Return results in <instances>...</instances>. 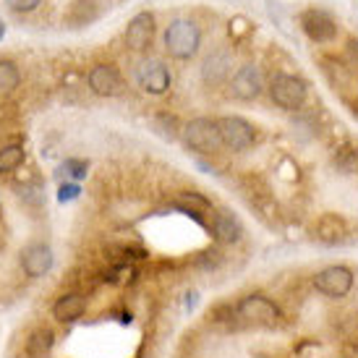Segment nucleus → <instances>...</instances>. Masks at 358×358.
<instances>
[{
	"mask_svg": "<svg viewBox=\"0 0 358 358\" xmlns=\"http://www.w3.org/2000/svg\"><path fill=\"white\" fill-rule=\"evenodd\" d=\"M201 45V31L191 19H176L165 29V50L170 58L176 60H189L199 52Z\"/></svg>",
	"mask_w": 358,
	"mask_h": 358,
	"instance_id": "nucleus-1",
	"label": "nucleus"
},
{
	"mask_svg": "<svg viewBox=\"0 0 358 358\" xmlns=\"http://www.w3.org/2000/svg\"><path fill=\"white\" fill-rule=\"evenodd\" d=\"M183 139L189 144V150L199 152V155H212L222 147L217 120L212 118H194L191 123H186L183 126Z\"/></svg>",
	"mask_w": 358,
	"mask_h": 358,
	"instance_id": "nucleus-2",
	"label": "nucleus"
},
{
	"mask_svg": "<svg viewBox=\"0 0 358 358\" xmlns=\"http://www.w3.org/2000/svg\"><path fill=\"white\" fill-rule=\"evenodd\" d=\"M269 97L282 110H296L306 100V81L290 73H278L269 81Z\"/></svg>",
	"mask_w": 358,
	"mask_h": 358,
	"instance_id": "nucleus-3",
	"label": "nucleus"
},
{
	"mask_svg": "<svg viewBox=\"0 0 358 358\" xmlns=\"http://www.w3.org/2000/svg\"><path fill=\"white\" fill-rule=\"evenodd\" d=\"M217 131H220L222 147L236 150V152L249 150L251 144L257 141L254 126H251L249 120L238 118V115H222V118H217Z\"/></svg>",
	"mask_w": 358,
	"mask_h": 358,
	"instance_id": "nucleus-4",
	"label": "nucleus"
},
{
	"mask_svg": "<svg viewBox=\"0 0 358 358\" xmlns=\"http://www.w3.org/2000/svg\"><path fill=\"white\" fill-rule=\"evenodd\" d=\"M238 317L249 324H257V327H275L280 322V308L267 299V296H246L243 301H238Z\"/></svg>",
	"mask_w": 358,
	"mask_h": 358,
	"instance_id": "nucleus-5",
	"label": "nucleus"
},
{
	"mask_svg": "<svg viewBox=\"0 0 358 358\" xmlns=\"http://www.w3.org/2000/svg\"><path fill=\"white\" fill-rule=\"evenodd\" d=\"M314 285H317L319 293H324L329 299H343L353 288V272L348 267H343V264H335V267L322 269L317 280H314Z\"/></svg>",
	"mask_w": 358,
	"mask_h": 358,
	"instance_id": "nucleus-6",
	"label": "nucleus"
},
{
	"mask_svg": "<svg viewBox=\"0 0 358 358\" xmlns=\"http://www.w3.org/2000/svg\"><path fill=\"white\" fill-rule=\"evenodd\" d=\"M136 79H139L141 90L150 92V94H165L170 90V71L165 63L159 60H144L136 69Z\"/></svg>",
	"mask_w": 358,
	"mask_h": 358,
	"instance_id": "nucleus-7",
	"label": "nucleus"
},
{
	"mask_svg": "<svg viewBox=\"0 0 358 358\" xmlns=\"http://www.w3.org/2000/svg\"><path fill=\"white\" fill-rule=\"evenodd\" d=\"M152 40H155V16L147 13V10L136 13L129 21V27H126V45H129V50H150Z\"/></svg>",
	"mask_w": 358,
	"mask_h": 358,
	"instance_id": "nucleus-8",
	"label": "nucleus"
},
{
	"mask_svg": "<svg viewBox=\"0 0 358 358\" xmlns=\"http://www.w3.org/2000/svg\"><path fill=\"white\" fill-rule=\"evenodd\" d=\"M87 81H90V90L94 94H100V97H115L123 90V79H120L118 69L110 66V63H97L90 71Z\"/></svg>",
	"mask_w": 358,
	"mask_h": 358,
	"instance_id": "nucleus-9",
	"label": "nucleus"
},
{
	"mask_svg": "<svg viewBox=\"0 0 358 358\" xmlns=\"http://www.w3.org/2000/svg\"><path fill=\"white\" fill-rule=\"evenodd\" d=\"M301 27H303V31H306L314 42H329V40H335V34H338L335 19L329 16L327 10H319V8L306 10V13L301 16Z\"/></svg>",
	"mask_w": 358,
	"mask_h": 358,
	"instance_id": "nucleus-10",
	"label": "nucleus"
},
{
	"mask_svg": "<svg viewBox=\"0 0 358 358\" xmlns=\"http://www.w3.org/2000/svg\"><path fill=\"white\" fill-rule=\"evenodd\" d=\"M21 267L29 278H42L52 269V249L48 243H31L21 251Z\"/></svg>",
	"mask_w": 358,
	"mask_h": 358,
	"instance_id": "nucleus-11",
	"label": "nucleus"
},
{
	"mask_svg": "<svg viewBox=\"0 0 358 358\" xmlns=\"http://www.w3.org/2000/svg\"><path fill=\"white\" fill-rule=\"evenodd\" d=\"M230 90L238 100H257L262 94V73L257 66H241L230 79Z\"/></svg>",
	"mask_w": 358,
	"mask_h": 358,
	"instance_id": "nucleus-12",
	"label": "nucleus"
},
{
	"mask_svg": "<svg viewBox=\"0 0 358 358\" xmlns=\"http://www.w3.org/2000/svg\"><path fill=\"white\" fill-rule=\"evenodd\" d=\"M87 311V299L79 296V293H69V296H60L55 303H52V317L58 322H76Z\"/></svg>",
	"mask_w": 358,
	"mask_h": 358,
	"instance_id": "nucleus-13",
	"label": "nucleus"
},
{
	"mask_svg": "<svg viewBox=\"0 0 358 358\" xmlns=\"http://www.w3.org/2000/svg\"><path fill=\"white\" fill-rule=\"evenodd\" d=\"M230 71H233V58H230V52H215V55H209L207 63H204L201 76H204L207 84H222V81L230 76Z\"/></svg>",
	"mask_w": 358,
	"mask_h": 358,
	"instance_id": "nucleus-14",
	"label": "nucleus"
},
{
	"mask_svg": "<svg viewBox=\"0 0 358 358\" xmlns=\"http://www.w3.org/2000/svg\"><path fill=\"white\" fill-rule=\"evenodd\" d=\"M241 233H243V228H241L238 217L228 209H220L215 215V238L220 243H236V241H241Z\"/></svg>",
	"mask_w": 358,
	"mask_h": 358,
	"instance_id": "nucleus-15",
	"label": "nucleus"
},
{
	"mask_svg": "<svg viewBox=\"0 0 358 358\" xmlns=\"http://www.w3.org/2000/svg\"><path fill=\"white\" fill-rule=\"evenodd\" d=\"M345 220L338 217V215H324V217L317 222V228H314V236H317L322 243H338V241L345 238Z\"/></svg>",
	"mask_w": 358,
	"mask_h": 358,
	"instance_id": "nucleus-16",
	"label": "nucleus"
},
{
	"mask_svg": "<svg viewBox=\"0 0 358 358\" xmlns=\"http://www.w3.org/2000/svg\"><path fill=\"white\" fill-rule=\"evenodd\" d=\"M52 345H55V332L48 327L34 329L29 338H27V356L29 358H45L50 356Z\"/></svg>",
	"mask_w": 358,
	"mask_h": 358,
	"instance_id": "nucleus-17",
	"label": "nucleus"
},
{
	"mask_svg": "<svg viewBox=\"0 0 358 358\" xmlns=\"http://www.w3.org/2000/svg\"><path fill=\"white\" fill-rule=\"evenodd\" d=\"M21 81V73L16 69V63L13 60H0V97H8L16 92Z\"/></svg>",
	"mask_w": 358,
	"mask_h": 358,
	"instance_id": "nucleus-18",
	"label": "nucleus"
},
{
	"mask_svg": "<svg viewBox=\"0 0 358 358\" xmlns=\"http://www.w3.org/2000/svg\"><path fill=\"white\" fill-rule=\"evenodd\" d=\"M24 165V147L21 144H8L0 150V173H10Z\"/></svg>",
	"mask_w": 358,
	"mask_h": 358,
	"instance_id": "nucleus-19",
	"label": "nucleus"
},
{
	"mask_svg": "<svg viewBox=\"0 0 358 358\" xmlns=\"http://www.w3.org/2000/svg\"><path fill=\"white\" fill-rule=\"evenodd\" d=\"M71 19L76 24H90L92 19H97V0H73Z\"/></svg>",
	"mask_w": 358,
	"mask_h": 358,
	"instance_id": "nucleus-20",
	"label": "nucleus"
},
{
	"mask_svg": "<svg viewBox=\"0 0 358 358\" xmlns=\"http://www.w3.org/2000/svg\"><path fill=\"white\" fill-rule=\"evenodd\" d=\"M176 201H178L180 207L189 209V212H196V209L204 212V209H209V199H204L201 194H194V191H191V194H180Z\"/></svg>",
	"mask_w": 358,
	"mask_h": 358,
	"instance_id": "nucleus-21",
	"label": "nucleus"
},
{
	"mask_svg": "<svg viewBox=\"0 0 358 358\" xmlns=\"http://www.w3.org/2000/svg\"><path fill=\"white\" fill-rule=\"evenodd\" d=\"M60 170H66V176H71L73 180H81L87 178V173H90V162H84V159H66Z\"/></svg>",
	"mask_w": 358,
	"mask_h": 358,
	"instance_id": "nucleus-22",
	"label": "nucleus"
},
{
	"mask_svg": "<svg viewBox=\"0 0 358 358\" xmlns=\"http://www.w3.org/2000/svg\"><path fill=\"white\" fill-rule=\"evenodd\" d=\"M79 194H81L79 183H63V186H60V191H58V201H60V204L73 201V199H79Z\"/></svg>",
	"mask_w": 358,
	"mask_h": 358,
	"instance_id": "nucleus-23",
	"label": "nucleus"
},
{
	"mask_svg": "<svg viewBox=\"0 0 358 358\" xmlns=\"http://www.w3.org/2000/svg\"><path fill=\"white\" fill-rule=\"evenodd\" d=\"M157 123H165V136H170V139H176L178 136V118L176 115H168V113H162V115H157Z\"/></svg>",
	"mask_w": 358,
	"mask_h": 358,
	"instance_id": "nucleus-24",
	"label": "nucleus"
},
{
	"mask_svg": "<svg viewBox=\"0 0 358 358\" xmlns=\"http://www.w3.org/2000/svg\"><path fill=\"white\" fill-rule=\"evenodd\" d=\"M8 3L10 10H19V13H29V10H34L37 6H40L42 0H6Z\"/></svg>",
	"mask_w": 358,
	"mask_h": 358,
	"instance_id": "nucleus-25",
	"label": "nucleus"
},
{
	"mask_svg": "<svg viewBox=\"0 0 358 358\" xmlns=\"http://www.w3.org/2000/svg\"><path fill=\"white\" fill-rule=\"evenodd\" d=\"M3 34H6V27H3V21H0V40H3Z\"/></svg>",
	"mask_w": 358,
	"mask_h": 358,
	"instance_id": "nucleus-26",
	"label": "nucleus"
}]
</instances>
